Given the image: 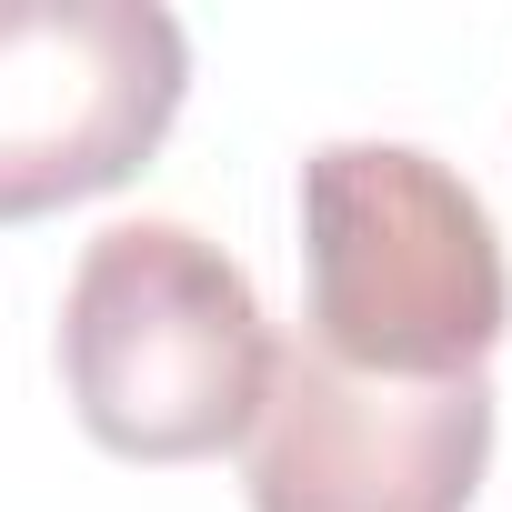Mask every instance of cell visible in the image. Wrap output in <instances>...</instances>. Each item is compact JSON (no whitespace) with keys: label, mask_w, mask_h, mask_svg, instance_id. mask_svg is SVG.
I'll list each match as a JSON object with an SVG mask.
<instances>
[{"label":"cell","mask_w":512,"mask_h":512,"mask_svg":"<svg viewBox=\"0 0 512 512\" xmlns=\"http://www.w3.org/2000/svg\"><path fill=\"white\" fill-rule=\"evenodd\" d=\"M302 272L312 352L382 382L482 372L512 322L492 211L412 141H332L302 161Z\"/></svg>","instance_id":"cell-2"},{"label":"cell","mask_w":512,"mask_h":512,"mask_svg":"<svg viewBox=\"0 0 512 512\" xmlns=\"http://www.w3.org/2000/svg\"><path fill=\"white\" fill-rule=\"evenodd\" d=\"M191 91L161 0H0V221L131 181Z\"/></svg>","instance_id":"cell-3"},{"label":"cell","mask_w":512,"mask_h":512,"mask_svg":"<svg viewBox=\"0 0 512 512\" xmlns=\"http://www.w3.org/2000/svg\"><path fill=\"white\" fill-rule=\"evenodd\" d=\"M492 462V382H382L312 342L272 352L251 412V512H472Z\"/></svg>","instance_id":"cell-4"},{"label":"cell","mask_w":512,"mask_h":512,"mask_svg":"<svg viewBox=\"0 0 512 512\" xmlns=\"http://www.w3.org/2000/svg\"><path fill=\"white\" fill-rule=\"evenodd\" d=\"M272 352L251 272L191 221H111L61 292V382L121 462L231 452L272 392Z\"/></svg>","instance_id":"cell-1"}]
</instances>
